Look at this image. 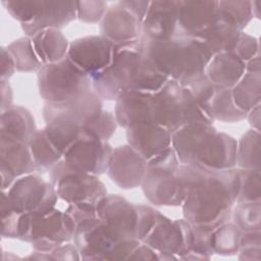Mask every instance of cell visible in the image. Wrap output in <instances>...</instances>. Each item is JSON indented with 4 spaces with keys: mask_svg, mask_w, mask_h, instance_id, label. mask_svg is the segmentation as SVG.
Wrapping results in <instances>:
<instances>
[{
    "mask_svg": "<svg viewBox=\"0 0 261 261\" xmlns=\"http://www.w3.org/2000/svg\"><path fill=\"white\" fill-rule=\"evenodd\" d=\"M182 216L192 224L215 229L231 218L240 188L238 168L213 170L179 164Z\"/></svg>",
    "mask_w": 261,
    "mask_h": 261,
    "instance_id": "obj_1",
    "label": "cell"
},
{
    "mask_svg": "<svg viewBox=\"0 0 261 261\" xmlns=\"http://www.w3.org/2000/svg\"><path fill=\"white\" fill-rule=\"evenodd\" d=\"M141 52L168 80L189 87L204 75L213 54L199 39L173 37L164 41H152L140 37Z\"/></svg>",
    "mask_w": 261,
    "mask_h": 261,
    "instance_id": "obj_2",
    "label": "cell"
},
{
    "mask_svg": "<svg viewBox=\"0 0 261 261\" xmlns=\"http://www.w3.org/2000/svg\"><path fill=\"white\" fill-rule=\"evenodd\" d=\"M37 80L45 103H63L93 90L91 77L67 57L44 65Z\"/></svg>",
    "mask_w": 261,
    "mask_h": 261,
    "instance_id": "obj_3",
    "label": "cell"
},
{
    "mask_svg": "<svg viewBox=\"0 0 261 261\" xmlns=\"http://www.w3.org/2000/svg\"><path fill=\"white\" fill-rule=\"evenodd\" d=\"M179 164L172 147L147 161V170L141 187L145 197L152 204L157 206L181 205Z\"/></svg>",
    "mask_w": 261,
    "mask_h": 261,
    "instance_id": "obj_4",
    "label": "cell"
},
{
    "mask_svg": "<svg viewBox=\"0 0 261 261\" xmlns=\"http://www.w3.org/2000/svg\"><path fill=\"white\" fill-rule=\"evenodd\" d=\"M113 45L111 63L91 76L93 91L102 100L108 101H115L127 90L133 68L141 56L140 39Z\"/></svg>",
    "mask_w": 261,
    "mask_h": 261,
    "instance_id": "obj_5",
    "label": "cell"
},
{
    "mask_svg": "<svg viewBox=\"0 0 261 261\" xmlns=\"http://www.w3.org/2000/svg\"><path fill=\"white\" fill-rule=\"evenodd\" d=\"M49 176L58 198L67 204L97 203L107 195L98 175L73 169L63 158L50 169Z\"/></svg>",
    "mask_w": 261,
    "mask_h": 261,
    "instance_id": "obj_6",
    "label": "cell"
},
{
    "mask_svg": "<svg viewBox=\"0 0 261 261\" xmlns=\"http://www.w3.org/2000/svg\"><path fill=\"white\" fill-rule=\"evenodd\" d=\"M11 207L18 213H44L56 207L58 195L50 181L30 173L15 179L5 191Z\"/></svg>",
    "mask_w": 261,
    "mask_h": 261,
    "instance_id": "obj_7",
    "label": "cell"
},
{
    "mask_svg": "<svg viewBox=\"0 0 261 261\" xmlns=\"http://www.w3.org/2000/svg\"><path fill=\"white\" fill-rule=\"evenodd\" d=\"M97 215L116 241L137 240L138 208L119 195H106L97 204Z\"/></svg>",
    "mask_w": 261,
    "mask_h": 261,
    "instance_id": "obj_8",
    "label": "cell"
},
{
    "mask_svg": "<svg viewBox=\"0 0 261 261\" xmlns=\"http://www.w3.org/2000/svg\"><path fill=\"white\" fill-rule=\"evenodd\" d=\"M112 151L108 141L92 138L84 132V136L64 152L62 158L73 169L100 175L107 172Z\"/></svg>",
    "mask_w": 261,
    "mask_h": 261,
    "instance_id": "obj_9",
    "label": "cell"
},
{
    "mask_svg": "<svg viewBox=\"0 0 261 261\" xmlns=\"http://www.w3.org/2000/svg\"><path fill=\"white\" fill-rule=\"evenodd\" d=\"M114 116L117 124L125 129L139 124H158L155 92L124 91L115 100Z\"/></svg>",
    "mask_w": 261,
    "mask_h": 261,
    "instance_id": "obj_10",
    "label": "cell"
},
{
    "mask_svg": "<svg viewBox=\"0 0 261 261\" xmlns=\"http://www.w3.org/2000/svg\"><path fill=\"white\" fill-rule=\"evenodd\" d=\"M71 240L72 237L64 222L63 211L55 207L44 213L32 214L28 242L35 251L50 254L58 246Z\"/></svg>",
    "mask_w": 261,
    "mask_h": 261,
    "instance_id": "obj_11",
    "label": "cell"
},
{
    "mask_svg": "<svg viewBox=\"0 0 261 261\" xmlns=\"http://www.w3.org/2000/svg\"><path fill=\"white\" fill-rule=\"evenodd\" d=\"M113 46L102 36H87L69 43L66 57L91 77L111 63Z\"/></svg>",
    "mask_w": 261,
    "mask_h": 261,
    "instance_id": "obj_12",
    "label": "cell"
},
{
    "mask_svg": "<svg viewBox=\"0 0 261 261\" xmlns=\"http://www.w3.org/2000/svg\"><path fill=\"white\" fill-rule=\"evenodd\" d=\"M1 189L7 191L16 178L37 170L28 143L1 135L0 140Z\"/></svg>",
    "mask_w": 261,
    "mask_h": 261,
    "instance_id": "obj_13",
    "label": "cell"
},
{
    "mask_svg": "<svg viewBox=\"0 0 261 261\" xmlns=\"http://www.w3.org/2000/svg\"><path fill=\"white\" fill-rule=\"evenodd\" d=\"M103 109V100L93 91L63 103H45L42 113L47 123L69 122L83 126L93 115Z\"/></svg>",
    "mask_w": 261,
    "mask_h": 261,
    "instance_id": "obj_14",
    "label": "cell"
},
{
    "mask_svg": "<svg viewBox=\"0 0 261 261\" xmlns=\"http://www.w3.org/2000/svg\"><path fill=\"white\" fill-rule=\"evenodd\" d=\"M147 170V160L128 144L113 149L107 174L119 188L135 189L142 185Z\"/></svg>",
    "mask_w": 261,
    "mask_h": 261,
    "instance_id": "obj_15",
    "label": "cell"
},
{
    "mask_svg": "<svg viewBox=\"0 0 261 261\" xmlns=\"http://www.w3.org/2000/svg\"><path fill=\"white\" fill-rule=\"evenodd\" d=\"M76 18V1L34 0L31 22L22 24L27 37L32 38L47 29H61Z\"/></svg>",
    "mask_w": 261,
    "mask_h": 261,
    "instance_id": "obj_16",
    "label": "cell"
},
{
    "mask_svg": "<svg viewBox=\"0 0 261 261\" xmlns=\"http://www.w3.org/2000/svg\"><path fill=\"white\" fill-rule=\"evenodd\" d=\"M178 20V0L151 1L141 22V36L152 41L175 37Z\"/></svg>",
    "mask_w": 261,
    "mask_h": 261,
    "instance_id": "obj_17",
    "label": "cell"
},
{
    "mask_svg": "<svg viewBox=\"0 0 261 261\" xmlns=\"http://www.w3.org/2000/svg\"><path fill=\"white\" fill-rule=\"evenodd\" d=\"M142 242L158 253L159 260L179 259L184 249L180 219L171 220L159 212L153 227Z\"/></svg>",
    "mask_w": 261,
    "mask_h": 261,
    "instance_id": "obj_18",
    "label": "cell"
},
{
    "mask_svg": "<svg viewBox=\"0 0 261 261\" xmlns=\"http://www.w3.org/2000/svg\"><path fill=\"white\" fill-rule=\"evenodd\" d=\"M99 29L100 36L112 44L133 42L141 37V21L119 2L107 8Z\"/></svg>",
    "mask_w": 261,
    "mask_h": 261,
    "instance_id": "obj_19",
    "label": "cell"
},
{
    "mask_svg": "<svg viewBox=\"0 0 261 261\" xmlns=\"http://www.w3.org/2000/svg\"><path fill=\"white\" fill-rule=\"evenodd\" d=\"M216 132L213 123H191L171 133V147L180 164H194L206 141Z\"/></svg>",
    "mask_w": 261,
    "mask_h": 261,
    "instance_id": "obj_20",
    "label": "cell"
},
{
    "mask_svg": "<svg viewBox=\"0 0 261 261\" xmlns=\"http://www.w3.org/2000/svg\"><path fill=\"white\" fill-rule=\"evenodd\" d=\"M217 1L178 0L176 37L197 38L213 20Z\"/></svg>",
    "mask_w": 261,
    "mask_h": 261,
    "instance_id": "obj_21",
    "label": "cell"
},
{
    "mask_svg": "<svg viewBox=\"0 0 261 261\" xmlns=\"http://www.w3.org/2000/svg\"><path fill=\"white\" fill-rule=\"evenodd\" d=\"M127 144L147 161L171 147V133L159 124H139L126 129Z\"/></svg>",
    "mask_w": 261,
    "mask_h": 261,
    "instance_id": "obj_22",
    "label": "cell"
},
{
    "mask_svg": "<svg viewBox=\"0 0 261 261\" xmlns=\"http://www.w3.org/2000/svg\"><path fill=\"white\" fill-rule=\"evenodd\" d=\"M237 141L229 135L215 132L199 152L195 165L222 170L236 167Z\"/></svg>",
    "mask_w": 261,
    "mask_h": 261,
    "instance_id": "obj_23",
    "label": "cell"
},
{
    "mask_svg": "<svg viewBox=\"0 0 261 261\" xmlns=\"http://www.w3.org/2000/svg\"><path fill=\"white\" fill-rule=\"evenodd\" d=\"M184 89L172 80L155 92L158 102V124L173 133L184 126Z\"/></svg>",
    "mask_w": 261,
    "mask_h": 261,
    "instance_id": "obj_24",
    "label": "cell"
},
{
    "mask_svg": "<svg viewBox=\"0 0 261 261\" xmlns=\"http://www.w3.org/2000/svg\"><path fill=\"white\" fill-rule=\"evenodd\" d=\"M245 72V62L231 52L213 55L205 69V75L211 83L229 89L237 85Z\"/></svg>",
    "mask_w": 261,
    "mask_h": 261,
    "instance_id": "obj_25",
    "label": "cell"
},
{
    "mask_svg": "<svg viewBox=\"0 0 261 261\" xmlns=\"http://www.w3.org/2000/svg\"><path fill=\"white\" fill-rule=\"evenodd\" d=\"M242 32L244 31H241L216 11L212 22L196 39L202 41L215 55L222 52H231Z\"/></svg>",
    "mask_w": 261,
    "mask_h": 261,
    "instance_id": "obj_26",
    "label": "cell"
},
{
    "mask_svg": "<svg viewBox=\"0 0 261 261\" xmlns=\"http://www.w3.org/2000/svg\"><path fill=\"white\" fill-rule=\"evenodd\" d=\"M31 39L34 49L44 65L60 61L67 56L69 43L59 29L41 31Z\"/></svg>",
    "mask_w": 261,
    "mask_h": 261,
    "instance_id": "obj_27",
    "label": "cell"
},
{
    "mask_svg": "<svg viewBox=\"0 0 261 261\" xmlns=\"http://www.w3.org/2000/svg\"><path fill=\"white\" fill-rule=\"evenodd\" d=\"M36 130L35 119L24 107L12 105L1 111V135L29 143Z\"/></svg>",
    "mask_w": 261,
    "mask_h": 261,
    "instance_id": "obj_28",
    "label": "cell"
},
{
    "mask_svg": "<svg viewBox=\"0 0 261 261\" xmlns=\"http://www.w3.org/2000/svg\"><path fill=\"white\" fill-rule=\"evenodd\" d=\"M167 81L168 77L141 52V56L133 68L126 91L154 93L160 90Z\"/></svg>",
    "mask_w": 261,
    "mask_h": 261,
    "instance_id": "obj_29",
    "label": "cell"
},
{
    "mask_svg": "<svg viewBox=\"0 0 261 261\" xmlns=\"http://www.w3.org/2000/svg\"><path fill=\"white\" fill-rule=\"evenodd\" d=\"M209 117L222 122H238L246 118L247 112L241 110L233 102L231 89L217 87L207 111Z\"/></svg>",
    "mask_w": 261,
    "mask_h": 261,
    "instance_id": "obj_30",
    "label": "cell"
},
{
    "mask_svg": "<svg viewBox=\"0 0 261 261\" xmlns=\"http://www.w3.org/2000/svg\"><path fill=\"white\" fill-rule=\"evenodd\" d=\"M234 104L243 111L249 112L261 101V74L245 72L237 85L231 88Z\"/></svg>",
    "mask_w": 261,
    "mask_h": 261,
    "instance_id": "obj_31",
    "label": "cell"
},
{
    "mask_svg": "<svg viewBox=\"0 0 261 261\" xmlns=\"http://www.w3.org/2000/svg\"><path fill=\"white\" fill-rule=\"evenodd\" d=\"M28 145L38 171H50V169L62 159V154L51 143L44 128L37 129Z\"/></svg>",
    "mask_w": 261,
    "mask_h": 261,
    "instance_id": "obj_32",
    "label": "cell"
},
{
    "mask_svg": "<svg viewBox=\"0 0 261 261\" xmlns=\"http://www.w3.org/2000/svg\"><path fill=\"white\" fill-rule=\"evenodd\" d=\"M236 166L260 170V132L250 129L237 142Z\"/></svg>",
    "mask_w": 261,
    "mask_h": 261,
    "instance_id": "obj_33",
    "label": "cell"
},
{
    "mask_svg": "<svg viewBox=\"0 0 261 261\" xmlns=\"http://www.w3.org/2000/svg\"><path fill=\"white\" fill-rule=\"evenodd\" d=\"M6 48L13 56L17 71L38 72L44 66L34 49L33 41L30 37L25 36L14 40Z\"/></svg>",
    "mask_w": 261,
    "mask_h": 261,
    "instance_id": "obj_34",
    "label": "cell"
},
{
    "mask_svg": "<svg viewBox=\"0 0 261 261\" xmlns=\"http://www.w3.org/2000/svg\"><path fill=\"white\" fill-rule=\"evenodd\" d=\"M44 130L51 143L62 155L75 141L84 136L83 126L69 122H50L46 124Z\"/></svg>",
    "mask_w": 261,
    "mask_h": 261,
    "instance_id": "obj_35",
    "label": "cell"
},
{
    "mask_svg": "<svg viewBox=\"0 0 261 261\" xmlns=\"http://www.w3.org/2000/svg\"><path fill=\"white\" fill-rule=\"evenodd\" d=\"M242 230L233 222H225L212 232V248L214 254L233 255L239 252Z\"/></svg>",
    "mask_w": 261,
    "mask_h": 261,
    "instance_id": "obj_36",
    "label": "cell"
},
{
    "mask_svg": "<svg viewBox=\"0 0 261 261\" xmlns=\"http://www.w3.org/2000/svg\"><path fill=\"white\" fill-rule=\"evenodd\" d=\"M216 11L236 24L241 31L248 25L253 16L252 1L248 0H228L217 1Z\"/></svg>",
    "mask_w": 261,
    "mask_h": 261,
    "instance_id": "obj_37",
    "label": "cell"
},
{
    "mask_svg": "<svg viewBox=\"0 0 261 261\" xmlns=\"http://www.w3.org/2000/svg\"><path fill=\"white\" fill-rule=\"evenodd\" d=\"M233 223L242 231L260 230L261 228V203L238 202L231 210Z\"/></svg>",
    "mask_w": 261,
    "mask_h": 261,
    "instance_id": "obj_38",
    "label": "cell"
},
{
    "mask_svg": "<svg viewBox=\"0 0 261 261\" xmlns=\"http://www.w3.org/2000/svg\"><path fill=\"white\" fill-rule=\"evenodd\" d=\"M117 122L114 114L102 109L91 118H89L84 124V132L95 139L101 141H108L115 133Z\"/></svg>",
    "mask_w": 261,
    "mask_h": 261,
    "instance_id": "obj_39",
    "label": "cell"
},
{
    "mask_svg": "<svg viewBox=\"0 0 261 261\" xmlns=\"http://www.w3.org/2000/svg\"><path fill=\"white\" fill-rule=\"evenodd\" d=\"M240 188L238 202H258L261 200L260 170L238 168Z\"/></svg>",
    "mask_w": 261,
    "mask_h": 261,
    "instance_id": "obj_40",
    "label": "cell"
},
{
    "mask_svg": "<svg viewBox=\"0 0 261 261\" xmlns=\"http://www.w3.org/2000/svg\"><path fill=\"white\" fill-rule=\"evenodd\" d=\"M107 8L105 1H76V18L84 22H100Z\"/></svg>",
    "mask_w": 261,
    "mask_h": 261,
    "instance_id": "obj_41",
    "label": "cell"
},
{
    "mask_svg": "<svg viewBox=\"0 0 261 261\" xmlns=\"http://www.w3.org/2000/svg\"><path fill=\"white\" fill-rule=\"evenodd\" d=\"M231 53L234 54L242 61L247 62L251 58L260 54L259 42L255 37L248 35L245 32H242Z\"/></svg>",
    "mask_w": 261,
    "mask_h": 261,
    "instance_id": "obj_42",
    "label": "cell"
},
{
    "mask_svg": "<svg viewBox=\"0 0 261 261\" xmlns=\"http://www.w3.org/2000/svg\"><path fill=\"white\" fill-rule=\"evenodd\" d=\"M138 208V227H137V240L143 241L144 238L153 227L159 211L146 205H137Z\"/></svg>",
    "mask_w": 261,
    "mask_h": 261,
    "instance_id": "obj_43",
    "label": "cell"
},
{
    "mask_svg": "<svg viewBox=\"0 0 261 261\" xmlns=\"http://www.w3.org/2000/svg\"><path fill=\"white\" fill-rule=\"evenodd\" d=\"M142 242L136 239L130 240H123L118 242L108 256V260L114 259H129L134 251L138 248V246Z\"/></svg>",
    "mask_w": 261,
    "mask_h": 261,
    "instance_id": "obj_44",
    "label": "cell"
},
{
    "mask_svg": "<svg viewBox=\"0 0 261 261\" xmlns=\"http://www.w3.org/2000/svg\"><path fill=\"white\" fill-rule=\"evenodd\" d=\"M53 260H79L81 259V255L79 249L74 244L66 242L56 249H54L51 253Z\"/></svg>",
    "mask_w": 261,
    "mask_h": 261,
    "instance_id": "obj_45",
    "label": "cell"
},
{
    "mask_svg": "<svg viewBox=\"0 0 261 261\" xmlns=\"http://www.w3.org/2000/svg\"><path fill=\"white\" fill-rule=\"evenodd\" d=\"M118 2L141 22L144 19L151 3L149 0H122Z\"/></svg>",
    "mask_w": 261,
    "mask_h": 261,
    "instance_id": "obj_46",
    "label": "cell"
},
{
    "mask_svg": "<svg viewBox=\"0 0 261 261\" xmlns=\"http://www.w3.org/2000/svg\"><path fill=\"white\" fill-rule=\"evenodd\" d=\"M16 70L15 61L6 47L1 48V80H8Z\"/></svg>",
    "mask_w": 261,
    "mask_h": 261,
    "instance_id": "obj_47",
    "label": "cell"
},
{
    "mask_svg": "<svg viewBox=\"0 0 261 261\" xmlns=\"http://www.w3.org/2000/svg\"><path fill=\"white\" fill-rule=\"evenodd\" d=\"M129 259H139V260H159L158 253L153 250L148 245L143 242L138 246V248L134 251Z\"/></svg>",
    "mask_w": 261,
    "mask_h": 261,
    "instance_id": "obj_48",
    "label": "cell"
},
{
    "mask_svg": "<svg viewBox=\"0 0 261 261\" xmlns=\"http://www.w3.org/2000/svg\"><path fill=\"white\" fill-rule=\"evenodd\" d=\"M12 89L7 80H1V111L11 107L13 104Z\"/></svg>",
    "mask_w": 261,
    "mask_h": 261,
    "instance_id": "obj_49",
    "label": "cell"
},
{
    "mask_svg": "<svg viewBox=\"0 0 261 261\" xmlns=\"http://www.w3.org/2000/svg\"><path fill=\"white\" fill-rule=\"evenodd\" d=\"M246 118H248L249 123L252 126V129L260 132V121H261L260 104L257 105L256 107H254L253 109H251L249 112H247Z\"/></svg>",
    "mask_w": 261,
    "mask_h": 261,
    "instance_id": "obj_50",
    "label": "cell"
},
{
    "mask_svg": "<svg viewBox=\"0 0 261 261\" xmlns=\"http://www.w3.org/2000/svg\"><path fill=\"white\" fill-rule=\"evenodd\" d=\"M246 72L252 73H260L261 72V61H260V54L256 55L255 57L251 58L247 62H245Z\"/></svg>",
    "mask_w": 261,
    "mask_h": 261,
    "instance_id": "obj_51",
    "label": "cell"
}]
</instances>
